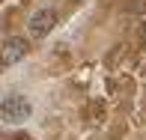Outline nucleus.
I'll use <instances>...</instances> for the list:
<instances>
[{"mask_svg": "<svg viewBox=\"0 0 146 140\" xmlns=\"http://www.w3.org/2000/svg\"><path fill=\"white\" fill-rule=\"evenodd\" d=\"M0 116H3L6 125H18L30 119V102L18 92H6L3 102H0Z\"/></svg>", "mask_w": 146, "mask_h": 140, "instance_id": "1", "label": "nucleus"}, {"mask_svg": "<svg viewBox=\"0 0 146 140\" xmlns=\"http://www.w3.org/2000/svg\"><path fill=\"white\" fill-rule=\"evenodd\" d=\"M54 24H57V12L54 9H36L30 15V21H27V30H30V36H36V39H42V36H48L51 30H54Z\"/></svg>", "mask_w": 146, "mask_h": 140, "instance_id": "2", "label": "nucleus"}, {"mask_svg": "<svg viewBox=\"0 0 146 140\" xmlns=\"http://www.w3.org/2000/svg\"><path fill=\"white\" fill-rule=\"evenodd\" d=\"M24 54H27V39H21V36L6 39L3 42V69H9L12 63H18Z\"/></svg>", "mask_w": 146, "mask_h": 140, "instance_id": "3", "label": "nucleus"}]
</instances>
